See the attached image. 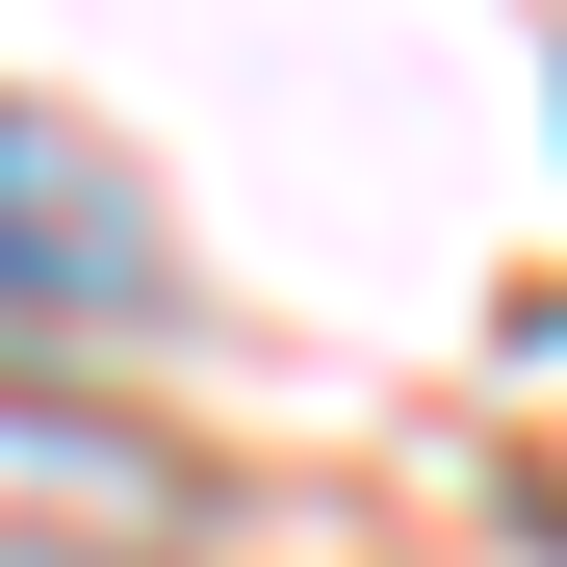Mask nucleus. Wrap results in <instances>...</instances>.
<instances>
[{"label": "nucleus", "mask_w": 567, "mask_h": 567, "mask_svg": "<svg viewBox=\"0 0 567 567\" xmlns=\"http://www.w3.org/2000/svg\"><path fill=\"white\" fill-rule=\"evenodd\" d=\"M130 310H155V207H130V155L52 130V104H0V336H130Z\"/></svg>", "instance_id": "nucleus-1"}]
</instances>
